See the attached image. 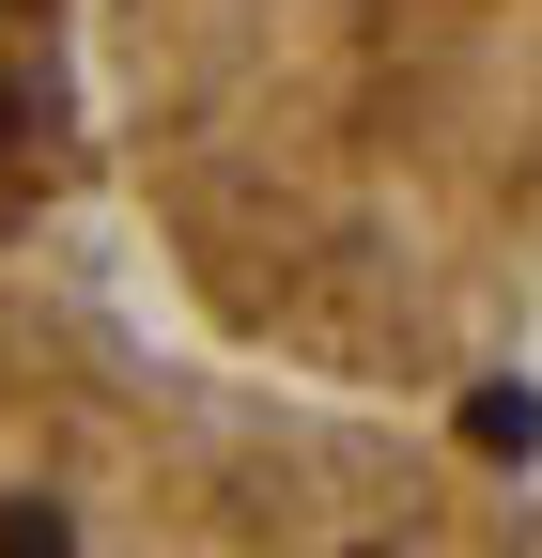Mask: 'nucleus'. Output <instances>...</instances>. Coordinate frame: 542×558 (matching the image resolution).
<instances>
[{"label": "nucleus", "mask_w": 542, "mask_h": 558, "mask_svg": "<svg viewBox=\"0 0 542 558\" xmlns=\"http://www.w3.org/2000/svg\"><path fill=\"white\" fill-rule=\"evenodd\" d=\"M109 171L94 124V0H0V264H62Z\"/></svg>", "instance_id": "3"}, {"label": "nucleus", "mask_w": 542, "mask_h": 558, "mask_svg": "<svg viewBox=\"0 0 542 558\" xmlns=\"http://www.w3.org/2000/svg\"><path fill=\"white\" fill-rule=\"evenodd\" d=\"M0 558H542V481L449 403H342L0 264Z\"/></svg>", "instance_id": "2"}, {"label": "nucleus", "mask_w": 542, "mask_h": 558, "mask_svg": "<svg viewBox=\"0 0 542 558\" xmlns=\"http://www.w3.org/2000/svg\"><path fill=\"white\" fill-rule=\"evenodd\" d=\"M94 124L248 373L465 403L542 341V0H94Z\"/></svg>", "instance_id": "1"}]
</instances>
